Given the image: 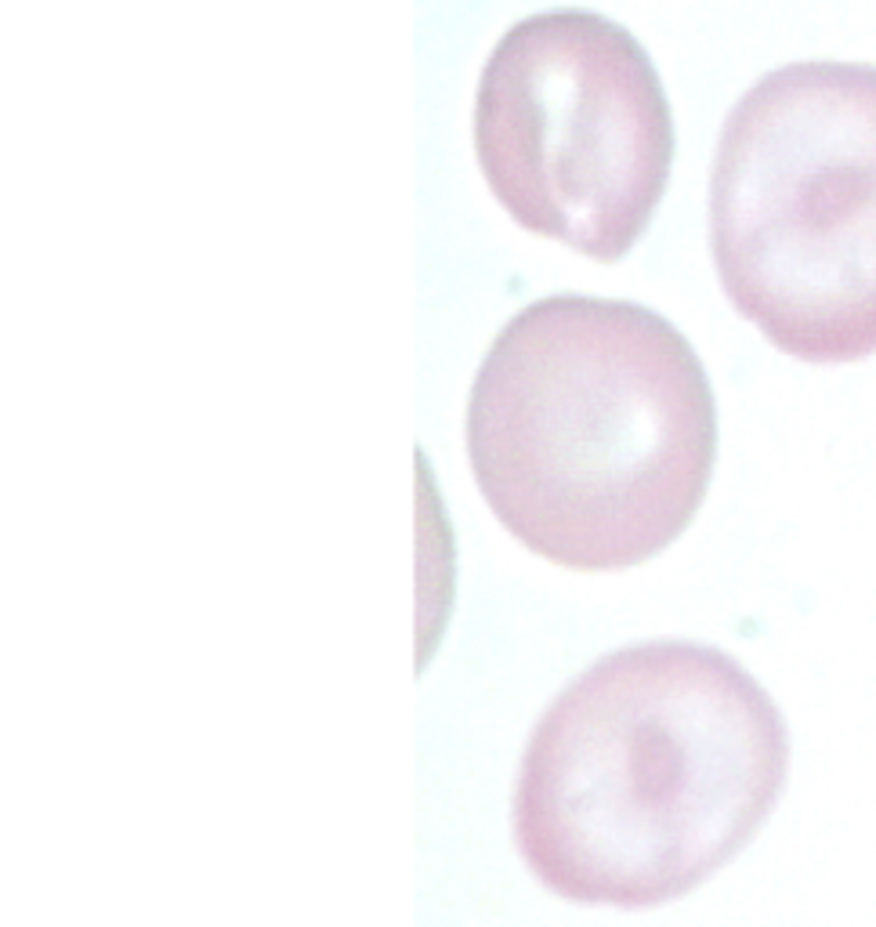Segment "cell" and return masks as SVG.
<instances>
[{"mask_svg":"<svg viewBox=\"0 0 876 927\" xmlns=\"http://www.w3.org/2000/svg\"><path fill=\"white\" fill-rule=\"evenodd\" d=\"M789 779V728L728 652L642 642L544 710L515 786V845L547 891L652 910L739 855Z\"/></svg>","mask_w":876,"mask_h":927,"instance_id":"cell-1","label":"cell"},{"mask_svg":"<svg viewBox=\"0 0 876 927\" xmlns=\"http://www.w3.org/2000/svg\"><path fill=\"white\" fill-rule=\"evenodd\" d=\"M721 290L778 352L876 355V66L764 73L721 127L710 175Z\"/></svg>","mask_w":876,"mask_h":927,"instance_id":"cell-3","label":"cell"},{"mask_svg":"<svg viewBox=\"0 0 876 927\" xmlns=\"http://www.w3.org/2000/svg\"><path fill=\"white\" fill-rule=\"evenodd\" d=\"M468 460L533 555L615 573L696 519L718 406L696 348L634 301L555 294L496 333L468 398Z\"/></svg>","mask_w":876,"mask_h":927,"instance_id":"cell-2","label":"cell"},{"mask_svg":"<svg viewBox=\"0 0 876 927\" xmlns=\"http://www.w3.org/2000/svg\"><path fill=\"white\" fill-rule=\"evenodd\" d=\"M474 153L525 232L620 262L666 192L674 116L623 26L558 8L496 40L474 99Z\"/></svg>","mask_w":876,"mask_h":927,"instance_id":"cell-4","label":"cell"}]
</instances>
